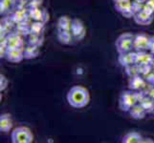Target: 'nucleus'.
<instances>
[{
	"instance_id": "obj_1",
	"label": "nucleus",
	"mask_w": 154,
	"mask_h": 143,
	"mask_svg": "<svg viewBox=\"0 0 154 143\" xmlns=\"http://www.w3.org/2000/svg\"><path fill=\"white\" fill-rule=\"evenodd\" d=\"M66 100L71 107L75 109L84 108L90 102L89 91L83 86L75 85L70 88L66 94Z\"/></svg>"
},
{
	"instance_id": "obj_2",
	"label": "nucleus",
	"mask_w": 154,
	"mask_h": 143,
	"mask_svg": "<svg viewBox=\"0 0 154 143\" xmlns=\"http://www.w3.org/2000/svg\"><path fill=\"white\" fill-rule=\"evenodd\" d=\"M11 140L13 143H32L34 135L28 127L18 126L11 134Z\"/></svg>"
},
{
	"instance_id": "obj_3",
	"label": "nucleus",
	"mask_w": 154,
	"mask_h": 143,
	"mask_svg": "<svg viewBox=\"0 0 154 143\" xmlns=\"http://www.w3.org/2000/svg\"><path fill=\"white\" fill-rule=\"evenodd\" d=\"M134 36L130 33H125L117 38L115 47L118 54H125L134 50Z\"/></svg>"
},
{
	"instance_id": "obj_4",
	"label": "nucleus",
	"mask_w": 154,
	"mask_h": 143,
	"mask_svg": "<svg viewBox=\"0 0 154 143\" xmlns=\"http://www.w3.org/2000/svg\"><path fill=\"white\" fill-rule=\"evenodd\" d=\"M137 99L135 95V91L132 90H127L124 91L120 94L119 97V109L123 112H127L133 107L135 104H137Z\"/></svg>"
},
{
	"instance_id": "obj_5",
	"label": "nucleus",
	"mask_w": 154,
	"mask_h": 143,
	"mask_svg": "<svg viewBox=\"0 0 154 143\" xmlns=\"http://www.w3.org/2000/svg\"><path fill=\"white\" fill-rule=\"evenodd\" d=\"M115 10L126 18H133L134 12L132 10V1L128 0H113Z\"/></svg>"
},
{
	"instance_id": "obj_6",
	"label": "nucleus",
	"mask_w": 154,
	"mask_h": 143,
	"mask_svg": "<svg viewBox=\"0 0 154 143\" xmlns=\"http://www.w3.org/2000/svg\"><path fill=\"white\" fill-rule=\"evenodd\" d=\"M71 31L73 34L74 39L78 41H82L86 34V28L84 26V23L81 19L79 18H74L72 21V26H71Z\"/></svg>"
},
{
	"instance_id": "obj_7",
	"label": "nucleus",
	"mask_w": 154,
	"mask_h": 143,
	"mask_svg": "<svg viewBox=\"0 0 154 143\" xmlns=\"http://www.w3.org/2000/svg\"><path fill=\"white\" fill-rule=\"evenodd\" d=\"M150 36L146 34H138L134 36V50L135 52L149 51Z\"/></svg>"
},
{
	"instance_id": "obj_8",
	"label": "nucleus",
	"mask_w": 154,
	"mask_h": 143,
	"mask_svg": "<svg viewBox=\"0 0 154 143\" xmlns=\"http://www.w3.org/2000/svg\"><path fill=\"white\" fill-rule=\"evenodd\" d=\"M5 58L12 63H19L24 59V48H8Z\"/></svg>"
},
{
	"instance_id": "obj_9",
	"label": "nucleus",
	"mask_w": 154,
	"mask_h": 143,
	"mask_svg": "<svg viewBox=\"0 0 154 143\" xmlns=\"http://www.w3.org/2000/svg\"><path fill=\"white\" fill-rule=\"evenodd\" d=\"M153 18H154V15L145 12V10H141V12L135 13L133 16V20L135 21V23L141 26L150 25L153 21Z\"/></svg>"
},
{
	"instance_id": "obj_10",
	"label": "nucleus",
	"mask_w": 154,
	"mask_h": 143,
	"mask_svg": "<svg viewBox=\"0 0 154 143\" xmlns=\"http://www.w3.org/2000/svg\"><path fill=\"white\" fill-rule=\"evenodd\" d=\"M8 48H24V41L17 33H10L6 35Z\"/></svg>"
},
{
	"instance_id": "obj_11",
	"label": "nucleus",
	"mask_w": 154,
	"mask_h": 143,
	"mask_svg": "<svg viewBox=\"0 0 154 143\" xmlns=\"http://www.w3.org/2000/svg\"><path fill=\"white\" fill-rule=\"evenodd\" d=\"M146 84L147 82L146 81L145 77H143V76L139 75L133 77H129L128 88L129 90H132V91H141V90H143L146 87Z\"/></svg>"
},
{
	"instance_id": "obj_12",
	"label": "nucleus",
	"mask_w": 154,
	"mask_h": 143,
	"mask_svg": "<svg viewBox=\"0 0 154 143\" xmlns=\"http://www.w3.org/2000/svg\"><path fill=\"white\" fill-rule=\"evenodd\" d=\"M154 58L149 51L136 52V64L138 65H148L152 64Z\"/></svg>"
},
{
	"instance_id": "obj_13",
	"label": "nucleus",
	"mask_w": 154,
	"mask_h": 143,
	"mask_svg": "<svg viewBox=\"0 0 154 143\" xmlns=\"http://www.w3.org/2000/svg\"><path fill=\"white\" fill-rule=\"evenodd\" d=\"M29 16L35 21H42L46 23L49 20V14L45 10H41L40 8H34L29 10Z\"/></svg>"
},
{
	"instance_id": "obj_14",
	"label": "nucleus",
	"mask_w": 154,
	"mask_h": 143,
	"mask_svg": "<svg viewBox=\"0 0 154 143\" xmlns=\"http://www.w3.org/2000/svg\"><path fill=\"white\" fill-rule=\"evenodd\" d=\"M118 62L121 66L124 68L126 66H129L131 64H135L136 63V52H125V54H119L118 56Z\"/></svg>"
},
{
	"instance_id": "obj_15",
	"label": "nucleus",
	"mask_w": 154,
	"mask_h": 143,
	"mask_svg": "<svg viewBox=\"0 0 154 143\" xmlns=\"http://www.w3.org/2000/svg\"><path fill=\"white\" fill-rule=\"evenodd\" d=\"M13 127V119L10 114H2L0 115V132L8 133Z\"/></svg>"
},
{
	"instance_id": "obj_16",
	"label": "nucleus",
	"mask_w": 154,
	"mask_h": 143,
	"mask_svg": "<svg viewBox=\"0 0 154 143\" xmlns=\"http://www.w3.org/2000/svg\"><path fill=\"white\" fill-rule=\"evenodd\" d=\"M128 114L132 118L138 119V120L144 119L146 118V115H147L146 111L143 108V106L139 103L135 104L133 107L128 111Z\"/></svg>"
},
{
	"instance_id": "obj_17",
	"label": "nucleus",
	"mask_w": 154,
	"mask_h": 143,
	"mask_svg": "<svg viewBox=\"0 0 154 143\" xmlns=\"http://www.w3.org/2000/svg\"><path fill=\"white\" fill-rule=\"evenodd\" d=\"M57 40L62 45H70L74 39L71 31H61L57 30Z\"/></svg>"
},
{
	"instance_id": "obj_18",
	"label": "nucleus",
	"mask_w": 154,
	"mask_h": 143,
	"mask_svg": "<svg viewBox=\"0 0 154 143\" xmlns=\"http://www.w3.org/2000/svg\"><path fill=\"white\" fill-rule=\"evenodd\" d=\"M143 139L144 137L143 136L138 133V132H129V133L125 134L123 139H122V142L123 143H143Z\"/></svg>"
},
{
	"instance_id": "obj_19",
	"label": "nucleus",
	"mask_w": 154,
	"mask_h": 143,
	"mask_svg": "<svg viewBox=\"0 0 154 143\" xmlns=\"http://www.w3.org/2000/svg\"><path fill=\"white\" fill-rule=\"evenodd\" d=\"M72 21L68 15H62L57 20V30H61V31H71V26H72Z\"/></svg>"
},
{
	"instance_id": "obj_20",
	"label": "nucleus",
	"mask_w": 154,
	"mask_h": 143,
	"mask_svg": "<svg viewBox=\"0 0 154 143\" xmlns=\"http://www.w3.org/2000/svg\"><path fill=\"white\" fill-rule=\"evenodd\" d=\"M39 55V48L35 45H28L24 48V57L25 59H33Z\"/></svg>"
},
{
	"instance_id": "obj_21",
	"label": "nucleus",
	"mask_w": 154,
	"mask_h": 143,
	"mask_svg": "<svg viewBox=\"0 0 154 143\" xmlns=\"http://www.w3.org/2000/svg\"><path fill=\"white\" fill-rule=\"evenodd\" d=\"M17 5V0H0V13L1 14L6 13Z\"/></svg>"
},
{
	"instance_id": "obj_22",
	"label": "nucleus",
	"mask_w": 154,
	"mask_h": 143,
	"mask_svg": "<svg viewBox=\"0 0 154 143\" xmlns=\"http://www.w3.org/2000/svg\"><path fill=\"white\" fill-rule=\"evenodd\" d=\"M139 104H141L143 106V108L146 111L147 114H152V111L154 109V99L153 98L146 95Z\"/></svg>"
},
{
	"instance_id": "obj_23",
	"label": "nucleus",
	"mask_w": 154,
	"mask_h": 143,
	"mask_svg": "<svg viewBox=\"0 0 154 143\" xmlns=\"http://www.w3.org/2000/svg\"><path fill=\"white\" fill-rule=\"evenodd\" d=\"M27 16V10L25 8L23 9H17V10L13 15V21L15 23H20L25 21V18Z\"/></svg>"
},
{
	"instance_id": "obj_24",
	"label": "nucleus",
	"mask_w": 154,
	"mask_h": 143,
	"mask_svg": "<svg viewBox=\"0 0 154 143\" xmlns=\"http://www.w3.org/2000/svg\"><path fill=\"white\" fill-rule=\"evenodd\" d=\"M125 72L128 77H133L136 76H139L140 75L139 65L135 63V64H131L129 66H126V67H125Z\"/></svg>"
},
{
	"instance_id": "obj_25",
	"label": "nucleus",
	"mask_w": 154,
	"mask_h": 143,
	"mask_svg": "<svg viewBox=\"0 0 154 143\" xmlns=\"http://www.w3.org/2000/svg\"><path fill=\"white\" fill-rule=\"evenodd\" d=\"M44 24L42 21H35L30 25V34H40L43 31Z\"/></svg>"
},
{
	"instance_id": "obj_26",
	"label": "nucleus",
	"mask_w": 154,
	"mask_h": 143,
	"mask_svg": "<svg viewBox=\"0 0 154 143\" xmlns=\"http://www.w3.org/2000/svg\"><path fill=\"white\" fill-rule=\"evenodd\" d=\"M40 34H30L29 35V44L30 45H35L38 46L41 45L40 43Z\"/></svg>"
},
{
	"instance_id": "obj_27",
	"label": "nucleus",
	"mask_w": 154,
	"mask_h": 143,
	"mask_svg": "<svg viewBox=\"0 0 154 143\" xmlns=\"http://www.w3.org/2000/svg\"><path fill=\"white\" fill-rule=\"evenodd\" d=\"M139 71H140V75L143 76H147L148 73H151L153 71L152 64H148V65H139Z\"/></svg>"
},
{
	"instance_id": "obj_28",
	"label": "nucleus",
	"mask_w": 154,
	"mask_h": 143,
	"mask_svg": "<svg viewBox=\"0 0 154 143\" xmlns=\"http://www.w3.org/2000/svg\"><path fill=\"white\" fill-rule=\"evenodd\" d=\"M143 10L154 15V0H147L146 2H145Z\"/></svg>"
},
{
	"instance_id": "obj_29",
	"label": "nucleus",
	"mask_w": 154,
	"mask_h": 143,
	"mask_svg": "<svg viewBox=\"0 0 154 143\" xmlns=\"http://www.w3.org/2000/svg\"><path fill=\"white\" fill-rule=\"evenodd\" d=\"M144 4L145 2H142V1H139V0H133L132 1V10H133L134 13H137L143 10L144 9Z\"/></svg>"
},
{
	"instance_id": "obj_30",
	"label": "nucleus",
	"mask_w": 154,
	"mask_h": 143,
	"mask_svg": "<svg viewBox=\"0 0 154 143\" xmlns=\"http://www.w3.org/2000/svg\"><path fill=\"white\" fill-rule=\"evenodd\" d=\"M9 85V79L4 75H0V92H3L7 89Z\"/></svg>"
},
{
	"instance_id": "obj_31",
	"label": "nucleus",
	"mask_w": 154,
	"mask_h": 143,
	"mask_svg": "<svg viewBox=\"0 0 154 143\" xmlns=\"http://www.w3.org/2000/svg\"><path fill=\"white\" fill-rule=\"evenodd\" d=\"M42 2H43V0H30L28 7H29L30 9L40 8V6L42 5Z\"/></svg>"
},
{
	"instance_id": "obj_32",
	"label": "nucleus",
	"mask_w": 154,
	"mask_h": 143,
	"mask_svg": "<svg viewBox=\"0 0 154 143\" xmlns=\"http://www.w3.org/2000/svg\"><path fill=\"white\" fill-rule=\"evenodd\" d=\"M30 0H17V6L18 9H23L26 5H29Z\"/></svg>"
},
{
	"instance_id": "obj_33",
	"label": "nucleus",
	"mask_w": 154,
	"mask_h": 143,
	"mask_svg": "<svg viewBox=\"0 0 154 143\" xmlns=\"http://www.w3.org/2000/svg\"><path fill=\"white\" fill-rule=\"evenodd\" d=\"M144 77H145L146 81L148 84H152V85H153V83H154V71H152L151 73H149L147 76H146Z\"/></svg>"
},
{
	"instance_id": "obj_34",
	"label": "nucleus",
	"mask_w": 154,
	"mask_h": 143,
	"mask_svg": "<svg viewBox=\"0 0 154 143\" xmlns=\"http://www.w3.org/2000/svg\"><path fill=\"white\" fill-rule=\"evenodd\" d=\"M147 97H149L154 99V85H151V87L149 89V92L147 94Z\"/></svg>"
},
{
	"instance_id": "obj_35",
	"label": "nucleus",
	"mask_w": 154,
	"mask_h": 143,
	"mask_svg": "<svg viewBox=\"0 0 154 143\" xmlns=\"http://www.w3.org/2000/svg\"><path fill=\"white\" fill-rule=\"evenodd\" d=\"M154 49V35L150 36V44H149V51Z\"/></svg>"
},
{
	"instance_id": "obj_36",
	"label": "nucleus",
	"mask_w": 154,
	"mask_h": 143,
	"mask_svg": "<svg viewBox=\"0 0 154 143\" xmlns=\"http://www.w3.org/2000/svg\"><path fill=\"white\" fill-rule=\"evenodd\" d=\"M146 142H151L154 143V140L152 139H149V137H146V139H143V143H146Z\"/></svg>"
},
{
	"instance_id": "obj_37",
	"label": "nucleus",
	"mask_w": 154,
	"mask_h": 143,
	"mask_svg": "<svg viewBox=\"0 0 154 143\" xmlns=\"http://www.w3.org/2000/svg\"><path fill=\"white\" fill-rule=\"evenodd\" d=\"M149 52H150V54L152 55V56H153V58H154V49L151 50V51H149Z\"/></svg>"
},
{
	"instance_id": "obj_38",
	"label": "nucleus",
	"mask_w": 154,
	"mask_h": 143,
	"mask_svg": "<svg viewBox=\"0 0 154 143\" xmlns=\"http://www.w3.org/2000/svg\"><path fill=\"white\" fill-rule=\"evenodd\" d=\"M139 1H142V2H146L147 0H139Z\"/></svg>"
},
{
	"instance_id": "obj_39",
	"label": "nucleus",
	"mask_w": 154,
	"mask_h": 143,
	"mask_svg": "<svg viewBox=\"0 0 154 143\" xmlns=\"http://www.w3.org/2000/svg\"><path fill=\"white\" fill-rule=\"evenodd\" d=\"M152 68H153V71H154V61H153V63H152Z\"/></svg>"
},
{
	"instance_id": "obj_40",
	"label": "nucleus",
	"mask_w": 154,
	"mask_h": 143,
	"mask_svg": "<svg viewBox=\"0 0 154 143\" xmlns=\"http://www.w3.org/2000/svg\"><path fill=\"white\" fill-rule=\"evenodd\" d=\"M152 115H154V109H153V111H152Z\"/></svg>"
},
{
	"instance_id": "obj_41",
	"label": "nucleus",
	"mask_w": 154,
	"mask_h": 143,
	"mask_svg": "<svg viewBox=\"0 0 154 143\" xmlns=\"http://www.w3.org/2000/svg\"><path fill=\"white\" fill-rule=\"evenodd\" d=\"M128 1H133V0H128Z\"/></svg>"
},
{
	"instance_id": "obj_42",
	"label": "nucleus",
	"mask_w": 154,
	"mask_h": 143,
	"mask_svg": "<svg viewBox=\"0 0 154 143\" xmlns=\"http://www.w3.org/2000/svg\"><path fill=\"white\" fill-rule=\"evenodd\" d=\"M153 85H154V83H153Z\"/></svg>"
}]
</instances>
